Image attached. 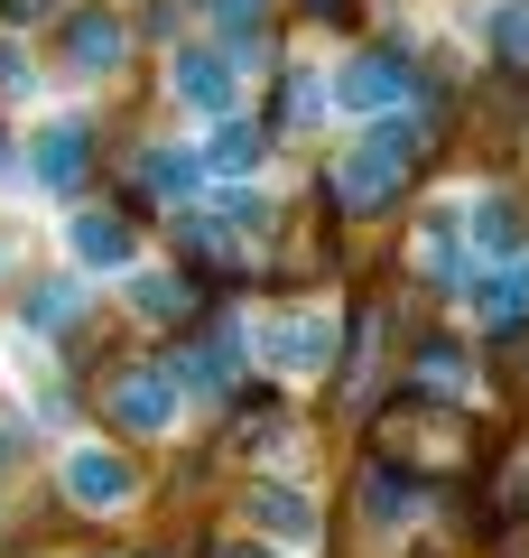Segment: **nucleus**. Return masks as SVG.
I'll return each instance as SVG.
<instances>
[{"label":"nucleus","mask_w":529,"mask_h":558,"mask_svg":"<svg viewBox=\"0 0 529 558\" xmlns=\"http://www.w3.org/2000/svg\"><path fill=\"white\" fill-rule=\"evenodd\" d=\"M399 178H409V168L381 159L372 140H362V149L334 159V205H344V215H381V205H399Z\"/></svg>","instance_id":"1"},{"label":"nucleus","mask_w":529,"mask_h":558,"mask_svg":"<svg viewBox=\"0 0 529 558\" xmlns=\"http://www.w3.org/2000/svg\"><path fill=\"white\" fill-rule=\"evenodd\" d=\"M65 494H75L84 512H121V502L139 494V465L102 457V447H75V457H65Z\"/></svg>","instance_id":"2"},{"label":"nucleus","mask_w":529,"mask_h":558,"mask_svg":"<svg viewBox=\"0 0 529 558\" xmlns=\"http://www.w3.org/2000/svg\"><path fill=\"white\" fill-rule=\"evenodd\" d=\"M84 159H94V131H84V121H47L38 149H28V178H38L47 196H75V186H84Z\"/></svg>","instance_id":"3"},{"label":"nucleus","mask_w":529,"mask_h":558,"mask_svg":"<svg viewBox=\"0 0 529 558\" xmlns=\"http://www.w3.org/2000/svg\"><path fill=\"white\" fill-rule=\"evenodd\" d=\"M121 20L112 10H75V20H65V65H75V75H112L121 65Z\"/></svg>","instance_id":"4"},{"label":"nucleus","mask_w":529,"mask_h":558,"mask_svg":"<svg viewBox=\"0 0 529 558\" xmlns=\"http://www.w3.org/2000/svg\"><path fill=\"white\" fill-rule=\"evenodd\" d=\"M260 344H270L279 373H325V354H334L325 317H270V326H260Z\"/></svg>","instance_id":"5"},{"label":"nucleus","mask_w":529,"mask_h":558,"mask_svg":"<svg viewBox=\"0 0 529 558\" xmlns=\"http://www.w3.org/2000/svg\"><path fill=\"white\" fill-rule=\"evenodd\" d=\"M168 400H176L168 373H121V381H112V418H121V428H139V438L168 428Z\"/></svg>","instance_id":"6"},{"label":"nucleus","mask_w":529,"mask_h":558,"mask_svg":"<svg viewBox=\"0 0 529 558\" xmlns=\"http://www.w3.org/2000/svg\"><path fill=\"white\" fill-rule=\"evenodd\" d=\"M334 94H344L353 112H391V102L409 94V65H391V57H362V65H344V75H334Z\"/></svg>","instance_id":"7"},{"label":"nucleus","mask_w":529,"mask_h":558,"mask_svg":"<svg viewBox=\"0 0 529 558\" xmlns=\"http://www.w3.org/2000/svg\"><path fill=\"white\" fill-rule=\"evenodd\" d=\"M131 252H139V242H131L121 215H75V260H84V270H121Z\"/></svg>","instance_id":"8"},{"label":"nucleus","mask_w":529,"mask_h":558,"mask_svg":"<svg viewBox=\"0 0 529 558\" xmlns=\"http://www.w3.org/2000/svg\"><path fill=\"white\" fill-rule=\"evenodd\" d=\"M176 102L223 112V102H233V57H176Z\"/></svg>","instance_id":"9"},{"label":"nucleus","mask_w":529,"mask_h":558,"mask_svg":"<svg viewBox=\"0 0 529 558\" xmlns=\"http://www.w3.org/2000/svg\"><path fill=\"white\" fill-rule=\"evenodd\" d=\"M251 521H260V531H279V539H316L307 494H288V484H251Z\"/></svg>","instance_id":"10"},{"label":"nucleus","mask_w":529,"mask_h":558,"mask_svg":"<svg viewBox=\"0 0 529 558\" xmlns=\"http://www.w3.org/2000/svg\"><path fill=\"white\" fill-rule=\"evenodd\" d=\"M418 494H428V484H418L409 465H399V475H391V465H362V502H372V521H409Z\"/></svg>","instance_id":"11"},{"label":"nucleus","mask_w":529,"mask_h":558,"mask_svg":"<svg viewBox=\"0 0 529 558\" xmlns=\"http://www.w3.org/2000/svg\"><path fill=\"white\" fill-rule=\"evenodd\" d=\"M75 307H84V279H47V289H28L20 317L38 326V336H57V326H75Z\"/></svg>","instance_id":"12"},{"label":"nucleus","mask_w":529,"mask_h":558,"mask_svg":"<svg viewBox=\"0 0 529 558\" xmlns=\"http://www.w3.org/2000/svg\"><path fill=\"white\" fill-rule=\"evenodd\" d=\"M260 149H270V131H260V121H223L214 168H223V178H242V168H260Z\"/></svg>","instance_id":"13"},{"label":"nucleus","mask_w":529,"mask_h":558,"mask_svg":"<svg viewBox=\"0 0 529 558\" xmlns=\"http://www.w3.org/2000/svg\"><path fill=\"white\" fill-rule=\"evenodd\" d=\"M418 391H436V400H455L465 391V354H455V344H418Z\"/></svg>","instance_id":"14"},{"label":"nucleus","mask_w":529,"mask_h":558,"mask_svg":"<svg viewBox=\"0 0 529 558\" xmlns=\"http://www.w3.org/2000/svg\"><path fill=\"white\" fill-rule=\"evenodd\" d=\"M139 178H149V196L168 205V196H186V186H196V159H186V149H149V168H139Z\"/></svg>","instance_id":"15"},{"label":"nucleus","mask_w":529,"mask_h":558,"mask_svg":"<svg viewBox=\"0 0 529 558\" xmlns=\"http://www.w3.org/2000/svg\"><path fill=\"white\" fill-rule=\"evenodd\" d=\"M139 307L149 317H186L196 307V279H139Z\"/></svg>","instance_id":"16"},{"label":"nucleus","mask_w":529,"mask_h":558,"mask_svg":"<svg viewBox=\"0 0 529 558\" xmlns=\"http://www.w3.org/2000/svg\"><path fill=\"white\" fill-rule=\"evenodd\" d=\"M418 260H428V279H446V270H455V242H446V223H428V233H418Z\"/></svg>","instance_id":"17"},{"label":"nucleus","mask_w":529,"mask_h":558,"mask_svg":"<svg viewBox=\"0 0 529 558\" xmlns=\"http://www.w3.org/2000/svg\"><path fill=\"white\" fill-rule=\"evenodd\" d=\"M473 242H492V252H502V242H510V205H473Z\"/></svg>","instance_id":"18"},{"label":"nucleus","mask_w":529,"mask_h":558,"mask_svg":"<svg viewBox=\"0 0 529 558\" xmlns=\"http://www.w3.org/2000/svg\"><path fill=\"white\" fill-rule=\"evenodd\" d=\"M0 20H10V28H28V20H57V0H0Z\"/></svg>","instance_id":"19"},{"label":"nucleus","mask_w":529,"mask_h":558,"mask_svg":"<svg viewBox=\"0 0 529 558\" xmlns=\"http://www.w3.org/2000/svg\"><path fill=\"white\" fill-rule=\"evenodd\" d=\"M205 10H214V20H233V28H242V20H260V10H270V0H205Z\"/></svg>","instance_id":"20"},{"label":"nucleus","mask_w":529,"mask_h":558,"mask_svg":"<svg viewBox=\"0 0 529 558\" xmlns=\"http://www.w3.org/2000/svg\"><path fill=\"white\" fill-rule=\"evenodd\" d=\"M28 84V65H20V47H0V94H20Z\"/></svg>","instance_id":"21"},{"label":"nucleus","mask_w":529,"mask_h":558,"mask_svg":"<svg viewBox=\"0 0 529 558\" xmlns=\"http://www.w3.org/2000/svg\"><path fill=\"white\" fill-rule=\"evenodd\" d=\"M223 558H270V549H223Z\"/></svg>","instance_id":"22"},{"label":"nucleus","mask_w":529,"mask_h":558,"mask_svg":"<svg viewBox=\"0 0 529 558\" xmlns=\"http://www.w3.org/2000/svg\"><path fill=\"white\" fill-rule=\"evenodd\" d=\"M316 10H325V0H316Z\"/></svg>","instance_id":"23"}]
</instances>
